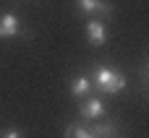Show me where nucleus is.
Masks as SVG:
<instances>
[{
    "label": "nucleus",
    "instance_id": "f257e3e1",
    "mask_svg": "<svg viewBox=\"0 0 149 138\" xmlns=\"http://www.w3.org/2000/svg\"><path fill=\"white\" fill-rule=\"evenodd\" d=\"M92 83L100 94H118L126 89V76L113 68H97L92 76Z\"/></svg>",
    "mask_w": 149,
    "mask_h": 138
},
{
    "label": "nucleus",
    "instance_id": "f03ea898",
    "mask_svg": "<svg viewBox=\"0 0 149 138\" xmlns=\"http://www.w3.org/2000/svg\"><path fill=\"white\" fill-rule=\"evenodd\" d=\"M76 5H79L81 13H86L92 18H102L105 21L107 16H113V5L107 0H76Z\"/></svg>",
    "mask_w": 149,
    "mask_h": 138
},
{
    "label": "nucleus",
    "instance_id": "7ed1b4c3",
    "mask_svg": "<svg viewBox=\"0 0 149 138\" xmlns=\"http://www.w3.org/2000/svg\"><path fill=\"white\" fill-rule=\"evenodd\" d=\"M79 115H81L84 120H97V117L105 115V102H102L100 97H86V99L81 102V107H79Z\"/></svg>",
    "mask_w": 149,
    "mask_h": 138
},
{
    "label": "nucleus",
    "instance_id": "20e7f679",
    "mask_svg": "<svg viewBox=\"0 0 149 138\" xmlns=\"http://www.w3.org/2000/svg\"><path fill=\"white\" fill-rule=\"evenodd\" d=\"M5 37H26V31L21 29V23L13 13H0V39H5Z\"/></svg>",
    "mask_w": 149,
    "mask_h": 138
},
{
    "label": "nucleus",
    "instance_id": "39448f33",
    "mask_svg": "<svg viewBox=\"0 0 149 138\" xmlns=\"http://www.w3.org/2000/svg\"><path fill=\"white\" fill-rule=\"evenodd\" d=\"M86 37H89V42H92L94 47L105 44V39H107L105 21H102V18H89V21H86Z\"/></svg>",
    "mask_w": 149,
    "mask_h": 138
},
{
    "label": "nucleus",
    "instance_id": "423d86ee",
    "mask_svg": "<svg viewBox=\"0 0 149 138\" xmlns=\"http://www.w3.org/2000/svg\"><path fill=\"white\" fill-rule=\"evenodd\" d=\"M92 89H94V83H92L89 76H76V78L71 81V94H73L76 99H86V97L92 94Z\"/></svg>",
    "mask_w": 149,
    "mask_h": 138
},
{
    "label": "nucleus",
    "instance_id": "0eeeda50",
    "mask_svg": "<svg viewBox=\"0 0 149 138\" xmlns=\"http://www.w3.org/2000/svg\"><path fill=\"white\" fill-rule=\"evenodd\" d=\"M89 133L94 138H110L118 133V125H115V120H107V123H94L92 128H89Z\"/></svg>",
    "mask_w": 149,
    "mask_h": 138
},
{
    "label": "nucleus",
    "instance_id": "6e6552de",
    "mask_svg": "<svg viewBox=\"0 0 149 138\" xmlns=\"http://www.w3.org/2000/svg\"><path fill=\"white\" fill-rule=\"evenodd\" d=\"M65 138H94L89 133V128H84L81 123H71L68 128H65Z\"/></svg>",
    "mask_w": 149,
    "mask_h": 138
},
{
    "label": "nucleus",
    "instance_id": "1a4fd4ad",
    "mask_svg": "<svg viewBox=\"0 0 149 138\" xmlns=\"http://www.w3.org/2000/svg\"><path fill=\"white\" fill-rule=\"evenodd\" d=\"M0 138H24V136H21V130H16V128H8V130H5Z\"/></svg>",
    "mask_w": 149,
    "mask_h": 138
},
{
    "label": "nucleus",
    "instance_id": "9d476101",
    "mask_svg": "<svg viewBox=\"0 0 149 138\" xmlns=\"http://www.w3.org/2000/svg\"><path fill=\"white\" fill-rule=\"evenodd\" d=\"M110 138H115V136H110Z\"/></svg>",
    "mask_w": 149,
    "mask_h": 138
}]
</instances>
